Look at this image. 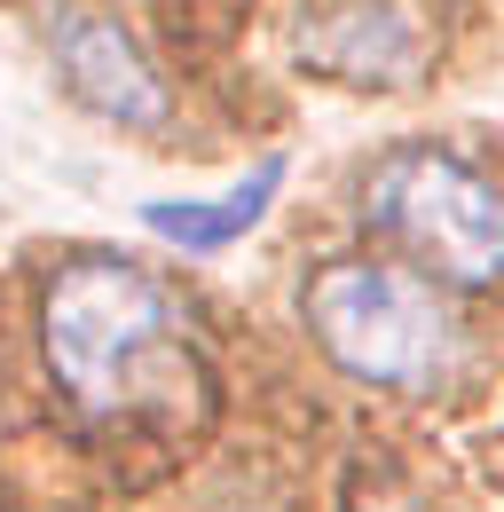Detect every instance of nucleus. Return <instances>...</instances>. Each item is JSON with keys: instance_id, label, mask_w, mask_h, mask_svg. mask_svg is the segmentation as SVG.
Here are the masks:
<instances>
[{"instance_id": "nucleus-5", "label": "nucleus", "mask_w": 504, "mask_h": 512, "mask_svg": "<svg viewBox=\"0 0 504 512\" xmlns=\"http://www.w3.org/2000/svg\"><path fill=\"white\" fill-rule=\"evenodd\" d=\"M300 64L339 79V87H410L434 40L402 0H315L308 16L292 24Z\"/></svg>"}, {"instance_id": "nucleus-2", "label": "nucleus", "mask_w": 504, "mask_h": 512, "mask_svg": "<svg viewBox=\"0 0 504 512\" xmlns=\"http://www.w3.org/2000/svg\"><path fill=\"white\" fill-rule=\"evenodd\" d=\"M308 331L363 386L426 394L457 371V316L418 268L394 260H323L308 276Z\"/></svg>"}, {"instance_id": "nucleus-4", "label": "nucleus", "mask_w": 504, "mask_h": 512, "mask_svg": "<svg viewBox=\"0 0 504 512\" xmlns=\"http://www.w3.org/2000/svg\"><path fill=\"white\" fill-rule=\"evenodd\" d=\"M48 56H56V79L71 87L79 111H95L111 127H134V134L166 127L174 95H166L158 64L142 56V40L126 32L119 16H103L95 0H56L48 8Z\"/></svg>"}, {"instance_id": "nucleus-1", "label": "nucleus", "mask_w": 504, "mask_h": 512, "mask_svg": "<svg viewBox=\"0 0 504 512\" xmlns=\"http://www.w3.org/2000/svg\"><path fill=\"white\" fill-rule=\"evenodd\" d=\"M40 347H48L56 386L87 418H134L150 402H174V386L189 379L174 292L150 268L111 253L56 268L40 300Z\"/></svg>"}, {"instance_id": "nucleus-6", "label": "nucleus", "mask_w": 504, "mask_h": 512, "mask_svg": "<svg viewBox=\"0 0 504 512\" xmlns=\"http://www.w3.org/2000/svg\"><path fill=\"white\" fill-rule=\"evenodd\" d=\"M276 190H284V158H260L245 182L221 190V197H150L142 205V229L166 237L174 253H229L237 237H252L268 221Z\"/></svg>"}, {"instance_id": "nucleus-3", "label": "nucleus", "mask_w": 504, "mask_h": 512, "mask_svg": "<svg viewBox=\"0 0 504 512\" xmlns=\"http://www.w3.org/2000/svg\"><path fill=\"white\" fill-rule=\"evenodd\" d=\"M363 221L449 284H497L504 268L497 182L481 166H465L457 150H434V142L378 158L371 182H363Z\"/></svg>"}]
</instances>
